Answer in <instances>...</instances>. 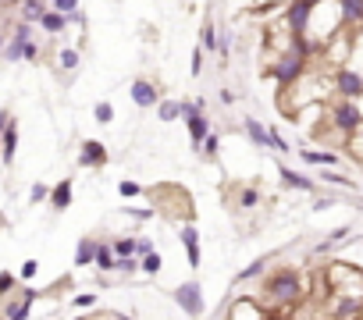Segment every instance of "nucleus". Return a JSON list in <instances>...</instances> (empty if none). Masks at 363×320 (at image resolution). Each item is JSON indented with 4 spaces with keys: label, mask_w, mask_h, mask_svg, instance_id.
Returning a JSON list of instances; mask_svg holds the SVG:
<instances>
[{
    "label": "nucleus",
    "mask_w": 363,
    "mask_h": 320,
    "mask_svg": "<svg viewBox=\"0 0 363 320\" xmlns=\"http://www.w3.org/2000/svg\"><path fill=\"white\" fill-rule=\"evenodd\" d=\"M331 207H335V196H317V200H313V210H317V214H324V210H331Z\"/></svg>",
    "instance_id": "de8ad7c7"
},
{
    "label": "nucleus",
    "mask_w": 363,
    "mask_h": 320,
    "mask_svg": "<svg viewBox=\"0 0 363 320\" xmlns=\"http://www.w3.org/2000/svg\"><path fill=\"white\" fill-rule=\"evenodd\" d=\"M75 203V182L72 178H61L57 185H50V196H47V207L54 214H65L68 207Z\"/></svg>",
    "instance_id": "4468645a"
},
{
    "label": "nucleus",
    "mask_w": 363,
    "mask_h": 320,
    "mask_svg": "<svg viewBox=\"0 0 363 320\" xmlns=\"http://www.w3.org/2000/svg\"><path fill=\"white\" fill-rule=\"evenodd\" d=\"M93 121L96 125H111L114 121V103L111 100H96L93 103Z\"/></svg>",
    "instance_id": "72a5a7b5"
},
{
    "label": "nucleus",
    "mask_w": 363,
    "mask_h": 320,
    "mask_svg": "<svg viewBox=\"0 0 363 320\" xmlns=\"http://www.w3.org/2000/svg\"><path fill=\"white\" fill-rule=\"evenodd\" d=\"M218 149H221V139H218V135L211 132V135L203 139V146H200V153H203L207 160H214V156H218Z\"/></svg>",
    "instance_id": "37998d69"
},
{
    "label": "nucleus",
    "mask_w": 363,
    "mask_h": 320,
    "mask_svg": "<svg viewBox=\"0 0 363 320\" xmlns=\"http://www.w3.org/2000/svg\"><path fill=\"white\" fill-rule=\"evenodd\" d=\"M324 185H338V189H356V178H349V175H342V171H335V168H320V175H317Z\"/></svg>",
    "instance_id": "a878e982"
},
{
    "label": "nucleus",
    "mask_w": 363,
    "mask_h": 320,
    "mask_svg": "<svg viewBox=\"0 0 363 320\" xmlns=\"http://www.w3.org/2000/svg\"><path fill=\"white\" fill-rule=\"evenodd\" d=\"M153 110H157V118H160L164 125H171V121H182V110H178V100H164V96H160V103H157Z\"/></svg>",
    "instance_id": "c85d7f7f"
},
{
    "label": "nucleus",
    "mask_w": 363,
    "mask_h": 320,
    "mask_svg": "<svg viewBox=\"0 0 363 320\" xmlns=\"http://www.w3.org/2000/svg\"><path fill=\"white\" fill-rule=\"evenodd\" d=\"M47 8H50V4H43V0H26V4L18 8V22H26V25H40V18L47 15Z\"/></svg>",
    "instance_id": "b1692460"
},
{
    "label": "nucleus",
    "mask_w": 363,
    "mask_h": 320,
    "mask_svg": "<svg viewBox=\"0 0 363 320\" xmlns=\"http://www.w3.org/2000/svg\"><path fill=\"white\" fill-rule=\"evenodd\" d=\"M15 156H18V121H15V114H11L4 135H0V164L11 168V164H15Z\"/></svg>",
    "instance_id": "2eb2a0df"
},
{
    "label": "nucleus",
    "mask_w": 363,
    "mask_h": 320,
    "mask_svg": "<svg viewBox=\"0 0 363 320\" xmlns=\"http://www.w3.org/2000/svg\"><path fill=\"white\" fill-rule=\"evenodd\" d=\"M4 43H8V36H4V33H0V54H4Z\"/></svg>",
    "instance_id": "4d7b16f0"
},
{
    "label": "nucleus",
    "mask_w": 363,
    "mask_h": 320,
    "mask_svg": "<svg viewBox=\"0 0 363 320\" xmlns=\"http://www.w3.org/2000/svg\"><path fill=\"white\" fill-rule=\"evenodd\" d=\"M47 196H50V185H47V182H36V185L29 189V203H33V207H43Z\"/></svg>",
    "instance_id": "a19ab883"
},
{
    "label": "nucleus",
    "mask_w": 363,
    "mask_h": 320,
    "mask_svg": "<svg viewBox=\"0 0 363 320\" xmlns=\"http://www.w3.org/2000/svg\"><path fill=\"white\" fill-rule=\"evenodd\" d=\"M203 68H207V64H203V50H200V47H193V57H189V75H193V79H200V75H203Z\"/></svg>",
    "instance_id": "79ce46f5"
},
{
    "label": "nucleus",
    "mask_w": 363,
    "mask_h": 320,
    "mask_svg": "<svg viewBox=\"0 0 363 320\" xmlns=\"http://www.w3.org/2000/svg\"><path fill=\"white\" fill-rule=\"evenodd\" d=\"M86 320H114L111 313H93V316H86Z\"/></svg>",
    "instance_id": "5fc2aeb1"
},
{
    "label": "nucleus",
    "mask_w": 363,
    "mask_h": 320,
    "mask_svg": "<svg viewBox=\"0 0 363 320\" xmlns=\"http://www.w3.org/2000/svg\"><path fill=\"white\" fill-rule=\"evenodd\" d=\"M310 64L313 61H306L303 54H296V50H278L274 57H271V64H267V75L278 82V89H289V86H296L306 72H310Z\"/></svg>",
    "instance_id": "7ed1b4c3"
},
{
    "label": "nucleus",
    "mask_w": 363,
    "mask_h": 320,
    "mask_svg": "<svg viewBox=\"0 0 363 320\" xmlns=\"http://www.w3.org/2000/svg\"><path fill=\"white\" fill-rule=\"evenodd\" d=\"M157 246H153V239L150 235H135V260L139 256H146V253H153Z\"/></svg>",
    "instance_id": "c03bdc74"
},
{
    "label": "nucleus",
    "mask_w": 363,
    "mask_h": 320,
    "mask_svg": "<svg viewBox=\"0 0 363 320\" xmlns=\"http://www.w3.org/2000/svg\"><path fill=\"white\" fill-rule=\"evenodd\" d=\"M43 299V288L36 285H18L4 302H0V316L4 320H29L33 316V306Z\"/></svg>",
    "instance_id": "20e7f679"
},
{
    "label": "nucleus",
    "mask_w": 363,
    "mask_h": 320,
    "mask_svg": "<svg viewBox=\"0 0 363 320\" xmlns=\"http://www.w3.org/2000/svg\"><path fill=\"white\" fill-rule=\"evenodd\" d=\"M218 54H221V61H228V54H232V36H218Z\"/></svg>",
    "instance_id": "49530a36"
},
{
    "label": "nucleus",
    "mask_w": 363,
    "mask_h": 320,
    "mask_svg": "<svg viewBox=\"0 0 363 320\" xmlns=\"http://www.w3.org/2000/svg\"><path fill=\"white\" fill-rule=\"evenodd\" d=\"M40 274V260H26L18 270H15V278H18V285H33V278Z\"/></svg>",
    "instance_id": "e433bc0d"
},
{
    "label": "nucleus",
    "mask_w": 363,
    "mask_h": 320,
    "mask_svg": "<svg viewBox=\"0 0 363 320\" xmlns=\"http://www.w3.org/2000/svg\"><path fill=\"white\" fill-rule=\"evenodd\" d=\"M164 270V256L153 249V253H146V256H139V274L143 278H157Z\"/></svg>",
    "instance_id": "bb28decb"
},
{
    "label": "nucleus",
    "mask_w": 363,
    "mask_h": 320,
    "mask_svg": "<svg viewBox=\"0 0 363 320\" xmlns=\"http://www.w3.org/2000/svg\"><path fill=\"white\" fill-rule=\"evenodd\" d=\"M68 18V25H79V29H86V15L82 11H72V15H65Z\"/></svg>",
    "instance_id": "8fccbe9b"
},
{
    "label": "nucleus",
    "mask_w": 363,
    "mask_h": 320,
    "mask_svg": "<svg viewBox=\"0 0 363 320\" xmlns=\"http://www.w3.org/2000/svg\"><path fill=\"white\" fill-rule=\"evenodd\" d=\"M114 274H121V278H132V274H139V260L135 256H114Z\"/></svg>",
    "instance_id": "c9c22d12"
},
{
    "label": "nucleus",
    "mask_w": 363,
    "mask_h": 320,
    "mask_svg": "<svg viewBox=\"0 0 363 320\" xmlns=\"http://www.w3.org/2000/svg\"><path fill=\"white\" fill-rule=\"evenodd\" d=\"M352 33H356V36H363V22H359V25H356V29H352Z\"/></svg>",
    "instance_id": "052dcab7"
},
{
    "label": "nucleus",
    "mask_w": 363,
    "mask_h": 320,
    "mask_svg": "<svg viewBox=\"0 0 363 320\" xmlns=\"http://www.w3.org/2000/svg\"><path fill=\"white\" fill-rule=\"evenodd\" d=\"M93 267L107 278L114 274V253H111V239H96V256H93Z\"/></svg>",
    "instance_id": "4be33fe9"
},
{
    "label": "nucleus",
    "mask_w": 363,
    "mask_h": 320,
    "mask_svg": "<svg viewBox=\"0 0 363 320\" xmlns=\"http://www.w3.org/2000/svg\"><path fill=\"white\" fill-rule=\"evenodd\" d=\"M331 93L335 100H363V72L352 68V64H342L331 72Z\"/></svg>",
    "instance_id": "0eeeda50"
},
{
    "label": "nucleus",
    "mask_w": 363,
    "mask_h": 320,
    "mask_svg": "<svg viewBox=\"0 0 363 320\" xmlns=\"http://www.w3.org/2000/svg\"><path fill=\"white\" fill-rule=\"evenodd\" d=\"M235 207H239V210H253V207H260V189H253V185L239 189V196H235Z\"/></svg>",
    "instance_id": "7c9ffc66"
},
{
    "label": "nucleus",
    "mask_w": 363,
    "mask_h": 320,
    "mask_svg": "<svg viewBox=\"0 0 363 320\" xmlns=\"http://www.w3.org/2000/svg\"><path fill=\"white\" fill-rule=\"evenodd\" d=\"M359 207H363V200H359Z\"/></svg>",
    "instance_id": "0e129e2a"
},
{
    "label": "nucleus",
    "mask_w": 363,
    "mask_h": 320,
    "mask_svg": "<svg viewBox=\"0 0 363 320\" xmlns=\"http://www.w3.org/2000/svg\"><path fill=\"white\" fill-rule=\"evenodd\" d=\"M203 54L207 50H218V29H214V22H203V29H200V43H196Z\"/></svg>",
    "instance_id": "473e14b6"
},
{
    "label": "nucleus",
    "mask_w": 363,
    "mask_h": 320,
    "mask_svg": "<svg viewBox=\"0 0 363 320\" xmlns=\"http://www.w3.org/2000/svg\"><path fill=\"white\" fill-rule=\"evenodd\" d=\"M171 299H174V306L186 313L189 320H200V316L207 313V299H203V285H200V278H189V281L174 285Z\"/></svg>",
    "instance_id": "39448f33"
},
{
    "label": "nucleus",
    "mask_w": 363,
    "mask_h": 320,
    "mask_svg": "<svg viewBox=\"0 0 363 320\" xmlns=\"http://www.w3.org/2000/svg\"><path fill=\"white\" fill-rule=\"evenodd\" d=\"M8 121H11V110H8V107H0V135H4V128H8Z\"/></svg>",
    "instance_id": "603ef678"
},
{
    "label": "nucleus",
    "mask_w": 363,
    "mask_h": 320,
    "mask_svg": "<svg viewBox=\"0 0 363 320\" xmlns=\"http://www.w3.org/2000/svg\"><path fill=\"white\" fill-rule=\"evenodd\" d=\"M225 320H267V309L253 295H235V299H228Z\"/></svg>",
    "instance_id": "9d476101"
},
{
    "label": "nucleus",
    "mask_w": 363,
    "mask_h": 320,
    "mask_svg": "<svg viewBox=\"0 0 363 320\" xmlns=\"http://www.w3.org/2000/svg\"><path fill=\"white\" fill-rule=\"evenodd\" d=\"M267 149H274V153H289L292 146H289V139H285L278 128H267Z\"/></svg>",
    "instance_id": "4c0bfd02"
},
{
    "label": "nucleus",
    "mask_w": 363,
    "mask_h": 320,
    "mask_svg": "<svg viewBox=\"0 0 363 320\" xmlns=\"http://www.w3.org/2000/svg\"><path fill=\"white\" fill-rule=\"evenodd\" d=\"M128 96H132V103L143 107V110H150V107L160 103V89H157L150 79H135V82L128 86Z\"/></svg>",
    "instance_id": "f8f14e48"
},
{
    "label": "nucleus",
    "mask_w": 363,
    "mask_h": 320,
    "mask_svg": "<svg viewBox=\"0 0 363 320\" xmlns=\"http://www.w3.org/2000/svg\"><path fill=\"white\" fill-rule=\"evenodd\" d=\"M57 64H61L65 72H79V68H82V50L61 47V50H57Z\"/></svg>",
    "instance_id": "cd10ccee"
},
{
    "label": "nucleus",
    "mask_w": 363,
    "mask_h": 320,
    "mask_svg": "<svg viewBox=\"0 0 363 320\" xmlns=\"http://www.w3.org/2000/svg\"><path fill=\"white\" fill-rule=\"evenodd\" d=\"M75 160H79V168H86V171H100V168L111 164V149L100 139H82Z\"/></svg>",
    "instance_id": "1a4fd4ad"
},
{
    "label": "nucleus",
    "mask_w": 363,
    "mask_h": 320,
    "mask_svg": "<svg viewBox=\"0 0 363 320\" xmlns=\"http://www.w3.org/2000/svg\"><path fill=\"white\" fill-rule=\"evenodd\" d=\"M111 316H114V320H135L132 313H111Z\"/></svg>",
    "instance_id": "6e6d98bb"
},
{
    "label": "nucleus",
    "mask_w": 363,
    "mask_h": 320,
    "mask_svg": "<svg viewBox=\"0 0 363 320\" xmlns=\"http://www.w3.org/2000/svg\"><path fill=\"white\" fill-rule=\"evenodd\" d=\"M22 61H29V64H36L40 61V47H36V40H29V47H26V57Z\"/></svg>",
    "instance_id": "09e8293b"
},
{
    "label": "nucleus",
    "mask_w": 363,
    "mask_h": 320,
    "mask_svg": "<svg viewBox=\"0 0 363 320\" xmlns=\"http://www.w3.org/2000/svg\"><path fill=\"white\" fill-rule=\"evenodd\" d=\"M178 246H182V253H186V263H189L193 270L203 267V242H200V228H196V221L178 224Z\"/></svg>",
    "instance_id": "6e6552de"
},
{
    "label": "nucleus",
    "mask_w": 363,
    "mask_h": 320,
    "mask_svg": "<svg viewBox=\"0 0 363 320\" xmlns=\"http://www.w3.org/2000/svg\"><path fill=\"white\" fill-rule=\"evenodd\" d=\"M0 320H4V316H0Z\"/></svg>",
    "instance_id": "69168bd1"
},
{
    "label": "nucleus",
    "mask_w": 363,
    "mask_h": 320,
    "mask_svg": "<svg viewBox=\"0 0 363 320\" xmlns=\"http://www.w3.org/2000/svg\"><path fill=\"white\" fill-rule=\"evenodd\" d=\"M121 214H125V217H132V221H139V224L157 221V210H153V207H121Z\"/></svg>",
    "instance_id": "f704fd0d"
},
{
    "label": "nucleus",
    "mask_w": 363,
    "mask_h": 320,
    "mask_svg": "<svg viewBox=\"0 0 363 320\" xmlns=\"http://www.w3.org/2000/svg\"><path fill=\"white\" fill-rule=\"evenodd\" d=\"M8 4H11V8H22V4H26V0H8Z\"/></svg>",
    "instance_id": "bf43d9fd"
},
{
    "label": "nucleus",
    "mask_w": 363,
    "mask_h": 320,
    "mask_svg": "<svg viewBox=\"0 0 363 320\" xmlns=\"http://www.w3.org/2000/svg\"><path fill=\"white\" fill-rule=\"evenodd\" d=\"M40 29H43V33H50V36H61V33L68 29V18H65V15H57L54 8H47V15L40 18Z\"/></svg>",
    "instance_id": "393cba45"
},
{
    "label": "nucleus",
    "mask_w": 363,
    "mask_h": 320,
    "mask_svg": "<svg viewBox=\"0 0 363 320\" xmlns=\"http://www.w3.org/2000/svg\"><path fill=\"white\" fill-rule=\"evenodd\" d=\"M118 196L128 203V200H139V196H146V189H143L135 178H121V182H118Z\"/></svg>",
    "instance_id": "c756f323"
},
{
    "label": "nucleus",
    "mask_w": 363,
    "mask_h": 320,
    "mask_svg": "<svg viewBox=\"0 0 363 320\" xmlns=\"http://www.w3.org/2000/svg\"><path fill=\"white\" fill-rule=\"evenodd\" d=\"M111 253L121 260V256H135V235H121V239H111Z\"/></svg>",
    "instance_id": "2f4dec72"
},
{
    "label": "nucleus",
    "mask_w": 363,
    "mask_h": 320,
    "mask_svg": "<svg viewBox=\"0 0 363 320\" xmlns=\"http://www.w3.org/2000/svg\"><path fill=\"white\" fill-rule=\"evenodd\" d=\"M271 260H274V253H264V256L250 260V263L235 274V285H246V281H253V278H264V274H267V267H271Z\"/></svg>",
    "instance_id": "aec40b11"
},
{
    "label": "nucleus",
    "mask_w": 363,
    "mask_h": 320,
    "mask_svg": "<svg viewBox=\"0 0 363 320\" xmlns=\"http://www.w3.org/2000/svg\"><path fill=\"white\" fill-rule=\"evenodd\" d=\"M303 295H306V285H303V274L296 267H267L260 292L253 299L267 313H274V309H292L296 302H303Z\"/></svg>",
    "instance_id": "f257e3e1"
},
{
    "label": "nucleus",
    "mask_w": 363,
    "mask_h": 320,
    "mask_svg": "<svg viewBox=\"0 0 363 320\" xmlns=\"http://www.w3.org/2000/svg\"><path fill=\"white\" fill-rule=\"evenodd\" d=\"M242 132H246V139H250L257 149H267V125H264V121L246 118V121H242Z\"/></svg>",
    "instance_id": "5701e85b"
},
{
    "label": "nucleus",
    "mask_w": 363,
    "mask_h": 320,
    "mask_svg": "<svg viewBox=\"0 0 363 320\" xmlns=\"http://www.w3.org/2000/svg\"><path fill=\"white\" fill-rule=\"evenodd\" d=\"M303 4H310V8H317V4H324V0H303Z\"/></svg>",
    "instance_id": "13d9d810"
},
{
    "label": "nucleus",
    "mask_w": 363,
    "mask_h": 320,
    "mask_svg": "<svg viewBox=\"0 0 363 320\" xmlns=\"http://www.w3.org/2000/svg\"><path fill=\"white\" fill-rule=\"evenodd\" d=\"M29 40H33V25H26V22H18L15 29H11V36H8V43H4V61H11V64H18L22 57H26V47H29Z\"/></svg>",
    "instance_id": "9b49d317"
},
{
    "label": "nucleus",
    "mask_w": 363,
    "mask_h": 320,
    "mask_svg": "<svg viewBox=\"0 0 363 320\" xmlns=\"http://www.w3.org/2000/svg\"><path fill=\"white\" fill-rule=\"evenodd\" d=\"M72 320H86V316H72Z\"/></svg>",
    "instance_id": "e2e57ef3"
},
{
    "label": "nucleus",
    "mask_w": 363,
    "mask_h": 320,
    "mask_svg": "<svg viewBox=\"0 0 363 320\" xmlns=\"http://www.w3.org/2000/svg\"><path fill=\"white\" fill-rule=\"evenodd\" d=\"M0 228H4V214H0Z\"/></svg>",
    "instance_id": "680f3d73"
},
{
    "label": "nucleus",
    "mask_w": 363,
    "mask_h": 320,
    "mask_svg": "<svg viewBox=\"0 0 363 320\" xmlns=\"http://www.w3.org/2000/svg\"><path fill=\"white\" fill-rule=\"evenodd\" d=\"M50 8L57 15H72V11H79V0H50Z\"/></svg>",
    "instance_id": "a18cd8bd"
},
{
    "label": "nucleus",
    "mask_w": 363,
    "mask_h": 320,
    "mask_svg": "<svg viewBox=\"0 0 363 320\" xmlns=\"http://www.w3.org/2000/svg\"><path fill=\"white\" fill-rule=\"evenodd\" d=\"M328 125L349 139L356 128H363V107L356 100H335V103H328Z\"/></svg>",
    "instance_id": "423d86ee"
},
{
    "label": "nucleus",
    "mask_w": 363,
    "mask_h": 320,
    "mask_svg": "<svg viewBox=\"0 0 363 320\" xmlns=\"http://www.w3.org/2000/svg\"><path fill=\"white\" fill-rule=\"evenodd\" d=\"M96 302H100V295H96V292H79V295H72V306H75L79 313H82V309H93Z\"/></svg>",
    "instance_id": "ea45409f"
},
{
    "label": "nucleus",
    "mask_w": 363,
    "mask_h": 320,
    "mask_svg": "<svg viewBox=\"0 0 363 320\" xmlns=\"http://www.w3.org/2000/svg\"><path fill=\"white\" fill-rule=\"evenodd\" d=\"M335 4H338L342 29H356L363 22V0H335Z\"/></svg>",
    "instance_id": "6ab92c4d"
},
{
    "label": "nucleus",
    "mask_w": 363,
    "mask_h": 320,
    "mask_svg": "<svg viewBox=\"0 0 363 320\" xmlns=\"http://www.w3.org/2000/svg\"><path fill=\"white\" fill-rule=\"evenodd\" d=\"M221 103L232 107V103H235V93H232V89H221Z\"/></svg>",
    "instance_id": "864d4df0"
},
{
    "label": "nucleus",
    "mask_w": 363,
    "mask_h": 320,
    "mask_svg": "<svg viewBox=\"0 0 363 320\" xmlns=\"http://www.w3.org/2000/svg\"><path fill=\"white\" fill-rule=\"evenodd\" d=\"M349 235H352V228H349V224H342V228H335V232H328V239H324V242H317V246H313L310 253H313V256H328V253H331L335 246H342V242H349Z\"/></svg>",
    "instance_id": "412c9836"
},
{
    "label": "nucleus",
    "mask_w": 363,
    "mask_h": 320,
    "mask_svg": "<svg viewBox=\"0 0 363 320\" xmlns=\"http://www.w3.org/2000/svg\"><path fill=\"white\" fill-rule=\"evenodd\" d=\"M278 182H281L285 189H292V193H306V196H313V193H317V182H313V178H306L303 171L285 168V164H278Z\"/></svg>",
    "instance_id": "ddd939ff"
},
{
    "label": "nucleus",
    "mask_w": 363,
    "mask_h": 320,
    "mask_svg": "<svg viewBox=\"0 0 363 320\" xmlns=\"http://www.w3.org/2000/svg\"><path fill=\"white\" fill-rule=\"evenodd\" d=\"M18 288V278H15V270H0V302H4L11 292Z\"/></svg>",
    "instance_id": "58836bf2"
},
{
    "label": "nucleus",
    "mask_w": 363,
    "mask_h": 320,
    "mask_svg": "<svg viewBox=\"0 0 363 320\" xmlns=\"http://www.w3.org/2000/svg\"><path fill=\"white\" fill-rule=\"evenodd\" d=\"M93 256H96V235H82V239L75 242L72 267H75V270H86V267H93Z\"/></svg>",
    "instance_id": "f3484780"
},
{
    "label": "nucleus",
    "mask_w": 363,
    "mask_h": 320,
    "mask_svg": "<svg viewBox=\"0 0 363 320\" xmlns=\"http://www.w3.org/2000/svg\"><path fill=\"white\" fill-rule=\"evenodd\" d=\"M320 281H324V288H328L335 299H359V302H363V267H359V263L328 260L324 270H320Z\"/></svg>",
    "instance_id": "f03ea898"
},
{
    "label": "nucleus",
    "mask_w": 363,
    "mask_h": 320,
    "mask_svg": "<svg viewBox=\"0 0 363 320\" xmlns=\"http://www.w3.org/2000/svg\"><path fill=\"white\" fill-rule=\"evenodd\" d=\"M267 320H296L289 309H274V313H267Z\"/></svg>",
    "instance_id": "3c124183"
},
{
    "label": "nucleus",
    "mask_w": 363,
    "mask_h": 320,
    "mask_svg": "<svg viewBox=\"0 0 363 320\" xmlns=\"http://www.w3.org/2000/svg\"><path fill=\"white\" fill-rule=\"evenodd\" d=\"M299 160L303 164H310V168H338L342 164V156L335 153V149H299Z\"/></svg>",
    "instance_id": "dca6fc26"
},
{
    "label": "nucleus",
    "mask_w": 363,
    "mask_h": 320,
    "mask_svg": "<svg viewBox=\"0 0 363 320\" xmlns=\"http://www.w3.org/2000/svg\"><path fill=\"white\" fill-rule=\"evenodd\" d=\"M186 132H189V146L200 149L203 139L211 135V118H207V114H193V118H186Z\"/></svg>",
    "instance_id": "a211bd4d"
}]
</instances>
